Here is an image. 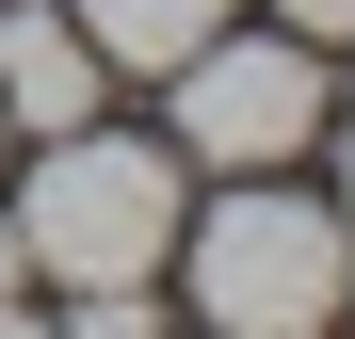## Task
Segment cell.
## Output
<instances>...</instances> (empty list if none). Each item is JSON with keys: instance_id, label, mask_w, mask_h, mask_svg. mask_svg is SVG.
<instances>
[{"instance_id": "cell-4", "label": "cell", "mask_w": 355, "mask_h": 339, "mask_svg": "<svg viewBox=\"0 0 355 339\" xmlns=\"http://www.w3.org/2000/svg\"><path fill=\"white\" fill-rule=\"evenodd\" d=\"M97 113V33L81 17H49V0H0V130H81Z\"/></svg>"}, {"instance_id": "cell-7", "label": "cell", "mask_w": 355, "mask_h": 339, "mask_svg": "<svg viewBox=\"0 0 355 339\" xmlns=\"http://www.w3.org/2000/svg\"><path fill=\"white\" fill-rule=\"evenodd\" d=\"M17 307H33V243L0 226V323H17Z\"/></svg>"}, {"instance_id": "cell-6", "label": "cell", "mask_w": 355, "mask_h": 339, "mask_svg": "<svg viewBox=\"0 0 355 339\" xmlns=\"http://www.w3.org/2000/svg\"><path fill=\"white\" fill-rule=\"evenodd\" d=\"M275 17L307 33V49H339V33H355V0H275Z\"/></svg>"}, {"instance_id": "cell-5", "label": "cell", "mask_w": 355, "mask_h": 339, "mask_svg": "<svg viewBox=\"0 0 355 339\" xmlns=\"http://www.w3.org/2000/svg\"><path fill=\"white\" fill-rule=\"evenodd\" d=\"M81 33H97V65H194V49L226 33V0H81Z\"/></svg>"}, {"instance_id": "cell-1", "label": "cell", "mask_w": 355, "mask_h": 339, "mask_svg": "<svg viewBox=\"0 0 355 339\" xmlns=\"http://www.w3.org/2000/svg\"><path fill=\"white\" fill-rule=\"evenodd\" d=\"M17 243H33V275H65V291H146L178 259V146L97 130V113L49 130L33 194H17Z\"/></svg>"}, {"instance_id": "cell-3", "label": "cell", "mask_w": 355, "mask_h": 339, "mask_svg": "<svg viewBox=\"0 0 355 339\" xmlns=\"http://www.w3.org/2000/svg\"><path fill=\"white\" fill-rule=\"evenodd\" d=\"M162 81H178V146L226 162V178H275V162L323 130V49L307 33H210L194 65H162Z\"/></svg>"}, {"instance_id": "cell-2", "label": "cell", "mask_w": 355, "mask_h": 339, "mask_svg": "<svg viewBox=\"0 0 355 339\" xmlns=\"http://www.w3.org/2000/svg\"><path fill=\"white\" fill-rule=\"evenodd\" d=\"M339 291H355V226L307 210V194H275V178L194 226V307L226 339H307V323H339Z\"/></svg>"}, {"instance_id": "cell-8", "label": "cell", "mask_w": 355, "mask_h": 339, "mask_svg": "<svg viewBox=\"0 0 355 339\" xmlns=\"http://www.w3.org/2000/svg\"><path fill=\"white\" fill-rule=\"evenodd\" d=\"M339 226H355V130H339Z\"/></svg>"}]
</instances>
